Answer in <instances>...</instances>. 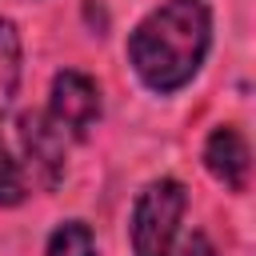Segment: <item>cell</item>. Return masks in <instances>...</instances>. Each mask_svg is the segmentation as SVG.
Segmentation results:
<instances>
[{
	"label": "cell",
	"instance_id": "1",
	"mask_svg": "<svg viewBox=\"0 0 256 256\" xmlns=\"http://www.w3.org/2000/svg\"><path fill=\"white\" fill-rule=\"evenodd\" d=\"M212 48V12L204 0H168L152 8L128 36V64L144 88L180 92Z\"/></svg>",
	"mask_w": 256,
	"mask_h": 256
},
{
	"label": "cell",
	"instance_id": "2",
	"mask_svg": "<svg viewBox=\"0 0 256 256\" xmlns=\"http://www.w3.org/2000/svg\"><path fill=\"white\" fill-rule=\"evenodd\" d=\"M188 208V192L180 180H152L132 204V252L136 256H172L180 220Z\"/></svg>",
	"mask_w": 256,
	"mask_h": 256
},
{
	"label": "cell",
	"instance_id": "3",
	"mask_svg": "<svg viewBox=\"0 0 256 256\" xmlns=\"http://www.w3.org/2000/svg\"><path fill=\"white\" fill-rule=\"evenodd\" d=\"M16 136H20L32 180L40 188H56L64 176V160H68V132L48 112H20Z\"/></svg>",
	"mask_w": 256,
	"mask_h": 256
},
{
	"label": "cell",
	"instance_id": "4",
	"mask_svg": "<svg viewBox=\"0 0 256 256\" xmlns=\"http://www.w3.org/2000/svg\"><path fill=\"white\" fill-rule=\"evenodd\" d=\"M48 116L68 132V136H88V128L100 120V88L92 76L64 68L52 80V100H48Z\"/></svg>",
	"mask_w": 256,
	"mask_h": 256
},
{
	"label": "cell",
	"instance_id": "5",
	"mask_svg": "<svg viewBox=\"0 0 256 256\" xmlns=\"http://www.w3.org/2000/svg\"><path fill=\"white\" fill-rule=\"evenodd\" d=\"M204 168L232 192L248 188V144L236 124H220L204 144Z\"/></svg>",
	"mask_w": 256,
	"mask_h": 256
},
{
	"label": "cell",
	"instance_id": "6",
	"mask_svg": "<svg viewBox=\"0 0 256 256\" xmlns=\"http://www.w3.org/2000/svg\"><path fill=\"white\" fill-rule=\"evenodd\" d=\"M20 88V32L12 20H0V120L12 108Z\"/></svg>",
	"mask_w": 256,
	"mask_h": 256
},
{
	"label": "cell",
	"instance_id": "7",
	"mask_svg": "<svg viewBox=\"0 0 256 256\" xmlns=\"http://www.w3.org/2000/svg\"><path fill=\"white\" fill-rule=\"evenodd\" d=\"M48 256H96V240L84 220H64L48 236Z\"/></svg>",
	"mask_w": 256,
	"mask_h": 256
},
{
	"label": "cell",
	"instance_id": "8",
	"mask_svg": "<svg viewBox=\"0 0 256 256\" xmlns=\"http://www.w3.org/2000/svg\"><path fill=\"white\" fill-rule=\"evenodd\" d=\"M24 196H28L24 168L8 156V148H4V140H0V208H16Z\"/></svg>",
	"mask_w": 256,
	"mask_h": 256
},
{
	"label": "cell",
	"instance_id": "9",
	"mask_svg": "<svg viewBox=\"0 0 256 256\" xmlns=\"http://www.w3.org/2000/svg\"><path fill=\"white\" fill-rule=\"evenodd\" d=\"M180 256H216V248H212V240H208L204 232H192V236L184 240Z\"/></svg>",
	"mask_w": 256,
	"mask_h": 256
}]
</instances>
